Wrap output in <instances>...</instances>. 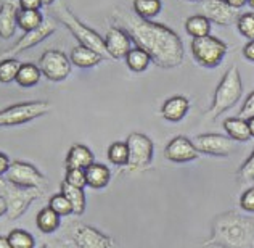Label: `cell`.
<instances>
[{
	"instance_id": "6da1fadb",
	"label": "cell",
	"mask_w": 254,
	"mask_h": 248,
	"mask_svg": "<svg viewBox=\"0 0 254 248\" xmlns=\"http://www.w3.org/2000/svg\"><path fill=\"white\" fill-rule=\"evenodd\" d=\"M113 19L116 21L118 28L127 32L135 47L148 53L151 62L159 68L172 70L184 63L185 49L182 39L169 26L143 19L135 13L123 8H118L113 13Z\"/></svg>"
},
{
	"instance_id": "7a4b0ae2",
	"label": "cell",
	"mask_w": 254,
	"mask_h": 248,
	"mask_svg": "<svg viewBox=\"0 0 254 248\" xmlns=\"http://www.w3.org/2000/svg\"><path fill=\"white\" fill-rule=\"evenodd\" d=\"M203 247L217 248H253L254 219L237 211H225L214 218L211 236Z\"/></svg>"
},
{
	"instance_id": "3957f363",
	"label": "cell",
	"mask_w": 254,
	"mask_h": 248,
	"mask_svg": "<svg viewBox=\"0 0 254 248\" xmlns=\"http://www.w3.org/2000/svg\"><path fill=\"white\" fill-rule=\"evenodd\" d=\"M49 11H52L53 19H55V21L62 23L64 28L76 37V41L79 42V45L89 47V49L100 53L103 58H110L108 53H106L105 39L100 36L97 31H93L87 24H84L68 5L63 3V2H53L49 6Z\"/></svg>"
},
{
	"instance_id": "277c9868",
	"label": "cell",
	"mask_w": 254,
	"mask_h": 248,
	"mask_svg": "<svg viewBox=\"0 0 254 248\" xmlns=\"http://www.w3.org/2000/svg\"><path fill=\"white\" fill-rule=\"evenodd\" d=\"M243 95V81L242 75L237 65H232L229 70L225 71V75L220 79L219 85L214 92V98L211 103V108L208 116L209 119H216L227 110L233 108L238 100Z\"/></svg>"
},
{
	"instance_id": "5b68a950",
	"label": "cell",
	"mask_w": 254,
	"mask_h": 248,
	"mask_svg": "<svg viewBox=\"0 0 254 248\" xmlns=\"http://www.w3.org/2000/svg\"><path fill=\"white\" fill-rule=\"evenodd\" d=\"M45 189H32V187H19L8 182L5 177L0 179V198H3L8 206L6 216L16 221L29 210L32 202L42 198Z\"/></svg>"
},
{
	"instance_id": "8992f818",
	"label": "cell",
	"mask_w": 254,
	"mask_h": 248,
	"mask_svg": "<svg viewBox=\"0 0 254 248\" xmlns=\"http://www.w3.org/2000/svg\"><path fill=\"white\" fill-rule=\"evenodd\" d=\"M127 149H129V162L126 165V171L130 174L143 172L151 167L153 155H155V144L153 140L142 132H132L127 136Z\"/></svg>"
},
{
	"instance_id": "52a82bcc",
	"label": "cell",
	"mask_w": 254,
	"mask_h": 248,
	"mask_svg": "<svg viewBox=\"0 0 254 248\" xmlns=\"http://www.w3.org/2000/svg\"><path fill=\"white\" fill-rule=\"evenodd\" d=\"M52 105L47 100H34V102H23L11 106H6L0 113V124L6 126H18L29 123L32 119H37L47 113H50Z\"/></svg>"
},
{
	"instance_id": "ba28073f",
	"label": "cell",
	"mask_w": 254,
	"mask_h": 248,
	"mask_svg": "<svg viewBox=\"0 0 254 248\" xmlns=\"http://www.w3.org/2000/svg\"><path fill=\"white\" fill-rule=\"evenodd\" d=\"M190 50L196 63L204 66V68H216L222 63L229 47L224 41L209 34L206 37L193 39L190 44Z\"/></svg>"
},
{
	"instance_id": "9c48e42d",
	"label": "cell",
	"mask_w": 254,
	"mask_h": 248,
	"mask_svg": "<svg viewBox=\"0 0 254 248\" xmlns=\"http://www.w3.org/2000/svg\"><path fill=\"white\" fill-rule=\"evenodd\" d=\"M5 179L8 182L19 187H32V189H47L49 179L42 174L34 165L21 160H15L11 163L8 172L5 174Z\"/></svg>"
},
{
	"instance_id": "30bf717a",
	"label": "cell",
	"mask_w": 254,
	"mask_h": 248,
	"mask_svg": "<svg viewBox=\"0 0 254 248\" xmlns=\"http://www.w3.org/2000/svg\"><path fill=\"white\" fill-rule=\"evenodd\" d=\"M39 68L42 75L52 83H60L69 76L71 73V60L62 50L50 49L42 53L39 60Z\"/></svg>"
},
{
	"instance_id": "8fae6325",
	"label": "cell",
	"mask_w": 254,
	"mask_h": 248,
	"mask_svg": "<svg viewBox=\"0 0 254 248\" xmlns=\"http://www.w3.org/2000/svg\"><path fill=\"white\" fill-rule=\"evenodd\" d=\"M71 240L76 248H113L116 240L106 236L97 227L76 223L71 229Z\"/></svg>"
},
{
	"instance_id": "7c38bea8",
	"label": "cell",
	"mask_w": 254,
	"mask_h": 248,
	"mask_svg": "<svg viewBox=\"0 0 254 248\" xmlns=\"http://www.w3.org/2000/svg\"><path fill=\"white\" fill-rule=\"evenodd\" d=\"M57 31V21L53 18H45V21L42 23L41 28H37L31 32H24V34L18 39V41L13 44L10 49L2 50V57H15L18 53H23L24 50H29L32 47H36L37 44H41L45 41L47 37H50L52 34H55Z\"/></svg>"
},
{
	"instance_id": "4fadbf2b",
	"label": "cell",
	"mask_w": 254,
	"mask_h": 248,
	"mask_svg": "<svg viewBox=\"0 0 254 248\" xmlns=\"http://www.w3.org/2000/svg\"><path fill=\"white\" fill-rule=\"evenodd\" d=\"M195 149L199 153L212 157H229L235 152V140H232L229 136L222 134L208 132V134H198L191 140Z\"/></svg>"
},
{
	"instance_id": "5bb4252c",
	"label": "cell",
	"mask_w": 254,
	"mask_h": 248,
	"mask_svg": "<svg viewBox=\"0 0 254 248\" xmlns=\"http://www.w3.org/2000/svg\"><path fill=\"white\" fill-rule=\"evenodd\" d=\"M201 11L203 16L219 26H230L242 16L240 10L232 8L225 0H204L201 2Z\"/></svg>"
},
{
	"instance_id": "9a60e30c",
	"label": "cell",
	"mask_w": 254,
	"mask_h": 248,
	"mask_svg": "<svg viewBox=\"0 0 254 248\" xmlns=\"http://www.w3.org/2000/svg\"><path fill=\"white\" fill-rule=\"evenodd\" d=\"M198 150L195 149V145L190 139H187L184 136L174 137L171 142L166 145L164 155L166 158L172 163H189L193 160L198 158Z\"/></svg>"
},
{
	"instance_id": "2e32d148",
	"label": "cell",
	"mask_w": 254,
	"mask_h": 248,
	"mask_svg": "<svg viewBox=\"0 0 254 248\" xmlns=\"http://www.w3.org/2000/svg\"><path fill=\"white\" fill-rule=\"evenodd\" d=\"M132 41L130 37L127 36V32L118 26H113L108 29L105 36V47H106V53H108L110 58L115 60H121L126 58L127 53L132 50Z\"/></svg>"
},
{
	"instance_id": "e0dca14e",
	"label": "cell",
	"mask_w": 254,
	"mask_h": 248,
	"mask_svg": "<svg viewBox=\"0 0 254 248\" xmlns=\"http://www.w3.org/2000/svg\"><path fill=\"white\" fill-rule=\"evenodd\" d=\"M190 110V100L185 95H172L161 106V116L166 121L179 123L187 116Z\"/></svg>"
},
{
	"instance_id": "ac0fdd59",
	"label": "cell",
	"mask_w": 254,
	"mask_h": 248,
	"mask_svg": "<svg viewBox=\"0 0 254 248\" xmlns=\"http://www.w3.org/2000/svg\"><path fill=\"white\" fill-rule=\"evenodd\" d=\"M93 163H95V157H93L89 147L82 144H74L69 149L68 155H66L64 167L66 169H87Z\"/></svg>"
},
{
	"instance_id": "d6986e66",
	"label": "cell",
	"mask_w": 254,
	"mask_h": 248,
	"mask_svg": "<svg viewBox=\"0 0 254 248\" xmlns=\"http://www.w3.org/2000/svg\"><path fill=\"white\" fill-rule=\"evenodd\" d=\"M16 3L15 2L0 3V36H2V39H10L15 34V29L18 26V10H19Z\"/></svg>"
},
{
	"instance_id": "ffe728a7",
	"label": "cell",
	"mask_w": 254,
	"mask_h": 248,
	"mask_svg": "<svg viewBox=\"0 0 254 248\" xmlns=\"http://www.w3.org/2000/svg\"><path fill=\"white\" fill-rule=\"evenodd\" d=\"M71 63L76 65L77 68H82V70H87V68H93V66H97L103 62V57L97 53L95 50L89 49V47H84V45H77L74 49L71 50Z\"/></svg>"
},
{
	"instance_id": "44dd1931",
	"label": "cell",
	"mask_w": 254,
	"mask_h": 248,
	"mask_svg": "<svg viewBox=\"0 0 254 248\" xmlns=\"http://www.w3.org/2000/svg\"><path fill=\"white\" fill-rule=\"evenodd\" d=\"M87 185L92 189H105L111 180V171L102 163H93L85 169Z\"/></svg>"
},
{
	"instance_id": "7402d4cb",
	"label": "cell",
	"mask_w": 254,
	"mask_h": 248,
	"mask_svg": "<svg viewBox=\"0 0 254 248\" xmlns=\"http://www.w3.org/2000/svg\"><path fill=\"white\" fill-rule=\"evenodd\" d=\"M60 192L69 200V203L72 206V214L76 216H81L85 211L87 206V200H85V193L84 189H79V187H72L68 182H62V187H60Z\"/></svg>"
},
{
	"instance_id": "603a6c76",
	"label": "cell",
	"mask_w": 254,
	"mask_h": 248,
	"mask_svg": "<svg viewBox=\"0 0 254 248\" xmlns=\"http://www.w3.org/2000/svg\"><path fill=\"white\" fill-rule=\"evenodd\" d=\"M224 129L229 134V137L235 142H246V140L251 139L250 134V127H248V121L242 118H227L224 121Z\"/></svg>"
},
{
	"instance_id": "cb8c5ba5",
	"label": "cell",
	"mask_w": 254,
	"mask_h": 248,
	"mask_svg": "<svg viewBox=\"0 0 254 248\" xmlns=\"http://www.w3.org/2000/svg\"><path fill=\"white\" fill-rule=\"evenodd\" d=\"M60 219H62L60 214H57L50 206H45V208H42V210L37 213L36 224H37L39 231H41V232L52 234V232H55L60 227Z\"/></svg>"
},
{
	"instance_id": "d4e9b609",
	"label": "cell",
	"mask_w": 254,
	"mask_h": 248,
	"mask_svg": "<svg viewBox=\"0 0 254 248\" xmlns=\"http://www.w3.org/2000/svg\"><path fill=\"white\" fill-rule=\"evenodd\" d=\"M185 31H187V34L191 36L193 39L206 37V36H209L211 21L203 15H193L185 21Z\"/></svg>"
},
{
	"instance_id": "484cf974",
	"label": "cell",
	"mask_w": 254,
	"mask_h": 248,
	"mask_svg": "<svg viewBox=\"0 0 254 248\" xmlns=\"http://www.w3.org/2000/svg\"><path fill=\"white\" fill-rule=\"evenodd\" d=\"M126 63H127V68H129L130 71L143 73L146 68H148V65L151 63V58L145 50L138 49V47H133V49L127 53Z\"/></svg>"
},
{
	"instance_id": "4316f807",
	"label": "cell",
	"mask_w": 254,
	"mask_h": 248,
	"mask_svg": "<svg viewBox=\"0 0 254 248\" xmlns=\"http://www.w3.org/2000/svg\"><path fill=\"white\" fill-rule=\"evenodd\" d=\"M41 75H42V71L37 65L23 63L21 68H19L16 83L21 87H32V85L39 84V81H41Z\"/></svg>"
},
{
	"instance_id": "83f0119b",
	"label": "cell",
	"mask_w": 254,
	"mask_h": 248,
	"mask_svg": "<svg viewBox=\"0 0 254 248\" xmlns=\"http://www.w3.org/2000/svg\"><path fill=\"white\" fill-rule=\"evenodd\" d=\"M45 18L41 11H31V10H18V26L24 32H31L37 28H41Z\"/></svg>"
},
{
	"instance_id": "f1b7e54d",
	"label": "cell",
	"mask_w": 254,
	"mask_h": 248,
	"mask_svg": "<svg viewBox=\"0 0 254 248\" xmlns=\"http://www.w3.org/2000/svg\"><path fill=\"white\" fill-rule=\"evenodd\" d=\"M132 6H133V13L137 16L143 19H151L161 11L163 3L159 0H133Z\"/></svg>"
},
{
	"instance_id": "f546056e",
	"label": "cell",
	"mask_w": 254,
	"mask_h": 248,
	"mask_svg": "<svg viewBox=\"0 0 254 248\" xmlns=\"http://www.w3.org/2000/svg\"><path fill=\"white\" fill-rule=\"evenodd\" d=\"M21 65L23 63H19L16 58H2V62H0V83L8 84L16 81Z\"/></svg>"
},
{
	"instance_id": "4dcf8cb0",
	"label": "cell",
	"mask_w": 254,
	"mask_h": 248,
	"mask_svg": "<svg viewBox=\"0 0 254 248\" xmlns=\"http://www.w3.org/2000/svg\"><path fill=\"white\" fill-rule=\"evenodd\" d=\"M108 160L116 166H126L129 162V149L126 142H113L108 149Z\"/></svg>"
},
{
	"instance_id": "1f68e13d",
	"label": "cell",
	"mask_w": 254,
	"mask_h": 248,
	"mask_svg": "<svg viewBox=\"0 0 254 248\" xmlns=\"http://www.w3.org/2000/svg\"><path fill=\"white\" fill-rule=\"evenodd\" d=\"M6 237H8L13 248H34L36 247L34 237L23 229H13Z\"/></svg>"
},
{
	"instance_id": "d6a6232c",
	"label": "cell",
	"mask_w": 254,
	"mask_h": 248,
	"mask_svg": "<svg viewBox=\"0 0 254 248\" xmlns=\"http://www.w3.org/2000/svg\"><path fill=\"white\" fill-rule=\"evenodd\" d=\"M49 206L52 208L53 211H55L57 214H60V216H69V214H72V206L69 203V200L66 198L62 192L60 193H55V195H52L50 200H49Z\"/></svg>"
},
{
	"instance_id": "836d02e7",
	"label": "cell",
	"mask_w": 254,
	"mask_h": 248,
	"mask_svg": "<svg viewBox=\"0 0 254 248\" xmlns=\"http://www.w3.org/2000/svg\"><path fill=\"white\" fill-rule=\"evenodd\" d=\"M237 28L243 37H246L248 41H254V13H243L238 18Z\"/></svg>"
},
{
	"instance_id": "e575fe53",
	"label": "cell",
	"mask_w": 254,
	"mask_h": 248,
	"mask_svg": "<svg viewBox=\"0 0 254 248\" xmlns=\"http://www.w3.org/2000/svg\"><path fill=\"white\" fill-rule=\"evenodd\" d=\"M238 180L243 184H250L254 180V150L238 169Z\"/></svg>"
},
{
	"instance_id": "d590c367",
	"label": "cell",
	"mask_w": 254,
	"mask_h": 248,
	"mask_svg": "<svg viewBox=\"0 0 254 248\" xmlns=\"http://www.w3.org/2000/svg\"><path fill=\"white\" fill-rule=\"evenodd\" d=\"M64 182H68L72 187H79V189H84V187L87 185L85 169H66Z\"/></svg>"
},
{
	"instance_id": "8d00e7d4",
	"label": "cell",
	"mask_w": 254,
	"mask_h": 248,
	"mask_svg": "<svg viewBox=\"0 0 254 248\" xmlns=\"http://www.w3.org/2000/svg\"><path fill=\"white\" fill-rule=\"evenodd\" d=\"M240 206H242L243 211L254 213V187L246 189L242 197H240Z\"/></svg>"
},
{
	"instance_id": "74e56055",
	"label": "cell",
	"mask_w": 254,
	"mask_h": 248,
	"mask_svg": "<svg viewBox=\"0 0 254 248\" xmlns=\"http://www.w3.org/2000/svg\"><path fill=\"white\" fill-rule=\"evenodd\" d=\"M238 118H242V119H251L254 118V90L248 95V98L245 100V103L242 106V110H240L238 113Z\"/></svg>"
},
{
	"instance_id": "f35d334b",
	"label": "cell",
	"mask_w": 254,
	"mask_h": 248,
	"mask_svg": "<svg viewBox=\"0 0 254 248\" xmlns=\"http://www.w3.org/2000/svg\"><path fill=\"white\" fill-rule=\"evenodd\" d=\"M21 10H31V11H41V6L44 5L42 0H19L18 2Z\"/></svg>"
},
{
	"instance_id": "ab89813d",
	"label": "cell",
	"mask_w": 254,
	"mask_h": 248,
	"mask_svg": "<svg viewBox=\"0 0 254 248\" xmlns=\"http://www.w3.org/2000/svg\"><path fill=\"white\" fill-rule=\"evenodd\" d=\"M11 163L13 162L5 155V153H2V155H0V174H2V176H5V174L8 172Z\"/></svg>"
},
{
	"instance_id": "60d3db41",
	"label": "cell",
	"mask_w": 254,
	"mask_h": 248,
	"mask_svg": "<svg viewBox=\"0 0 254 248\" xmlns=\"http://www.w3.org/2000/svg\"><path fill=\"white\" fill-rule=\"evenodd\" d=\"M243 55L246 60L254 62V41H248V44H245L243 47Z\"/></svg>"
},
{
	"instance_id": "b9f144b4",
	"label": "cell",
	"mask_w": 254,
	"mask_h": 248,
	"mask_svg": "<svg viewBox=\"0 0 254 248\" xmlns=\"http://www.w3.org/2000/svg\"><path fill=\"white\" fill-rule=\"evenodd\" d=\"M225 2L229 3L232 8H235V10H240L242 6H245L246 3H248L246 0H225Z\"/></svg>"
},
{
	"instance_id": "7bdbcfd3",
	"label": "cell",
	"mask_w": 254,
	"mask_h": 248,
	"mask_svg": "<svg viewBox=\"0 0 254 248\" xmlns=\"http://www.w3.org/2000/svg\"><path fill=\"white\" fill-rule=\"evenodd\" d=\"M0 248H13L11 244H10V240H8V237H6V236L0 237Z\"/></svg>"
},
{
	"instance_id": "ee69618b",
	"label": "cell",
	"mask_w": 254,
	"mask_h": 248,
	"mask_svg": "<svg viewBox=\"0 0 254 248\" xmlns=\"http://www.w3.org/2000/svg\"><path fill=\"white\" fill-rule=\"evenodd\" d=\"M248 127H250V134H251V137H254V118L248 119Z\"/></svg>"
},
{
	"instance_id": "f6af8a7d",
	"label": "cell",
	"mask_w": 254,
	"mask_h": 248,
	"mask_svg": "<svg viewBox=\"0 0 254 248\" xmlns=\"http://www.w3.org/2000/svg\"><path fill=\"white\" fill-rule=\"evenodd\" d=\"M41 248H62V247H60L57 242H52V244H44Z\"/></svg>"
},
{
	"instance_id": "bcb514c9",
	"label": "cell",
	"mask_w": 254,
	"mask_h": 248,
	"mask_svg": "<svg viewBox=\"0 0 254 248\" xmlns=\"http://www.w3.org/2000/svg\"><path fill=\"white\" fill-rule=\"evenodd\" d=\"M248 5L251 6V8H254V0H248Z\"/></svg>"
}]
</instances>
